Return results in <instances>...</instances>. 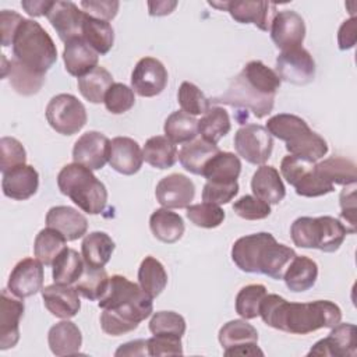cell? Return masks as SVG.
I'll return each instance as SVG.
<instances>
[{
    "label": "cell",
    "mask_w": 357,
    "mask_h": 357,
    "mask_svg": "<svg viewBox=\"0 0 357 357\" xmlns=\"http://www.w3.org/2000/svg\"><path fill=\"white\" fill-rule=\"evenodd\" d=\"M39 187V174L31 165H20L3 173V194L11 199L24 201L36 194Z\"/></svg>",
    "instance_id": "22"
},
{
    "label": "cell",
    "mask_w": 357,
    "mask_h": 357,
    "mask_svg": "<svg viewBox=\"0 0 357 357\" xmlns=\"http://www.w3.org/2000/svg\"><path fill=\"white\" fill-rule=\"evenodd\" d=\"M52 3L53 1L47 0H24L21 1V6L31 17H40L47 14L49 8L52 7Z\"/></svg>",
    "instance_id": "62"
},
{
    "label": "cell",
    "mask_w": 357,
    "mask_h": 357,
    "mask_svg": "<svg viewBox=\"0 0 357 357\" xmlns=\"http://www.w3.org/2000/svg\"><path fill=\"white\" fill-rule=\"evenodd\" d=\"M211 100L213 103L248 109L257 119H262L272 112L275 105V95H266L258 91L241 74H238L231 79L225 93Z\"/></svg>",
    "instance_id": "8"
},
{
    "label": "cell",
    "mask_w": 357,
    "mask_h": 357,
    "mask_svg": "<svg viewBox=\"0 0 357 357\" xmlns=\"http://www.w3.org/2000/svg\"><path fill=\"white\" fill-rule=\"evenodd\" d=\"M231 128L229 113L220 106H212L198 120V132L201 138L211 144H218Z\"/></svg>",
    "instance_id": "37"
},
{
    "label": "cell",
    "mask_w": 357,
    "mask_h": 357,
    "mask_svg": "<svg viewBox=\"0 0 357 357\" xmlns=\"http://www.w3.org/2000/svg\"><path fill=\"white\" fill-rule=\"evenodd\" d=\"M81 7L86 15L109 22L117 15L120 3L116 0H82Z\"/></svg>",
    "instance_id": "57"
},
{
    "label": "cell",
    "mask_w": 357,
    "mask_h": 357,
    "mask_svg": "<svg viewBox=\"0 0 357 357\" xmlns=\"http://www.w3.org/2000/svg\"><path fill=\"white\" fill-rule=\"evenodd\" d=\"M110 139L98 131L82 134L74 144L73 159L91 170H100L109 162Z\"/></svg>",
    "instance_id": "14"
},
{
    "label": "cell",
    "mask_w": 357,
    "mask_h": 357,
    "mask_svg": "<svg viewBox=\"0 0 357 357\" xmlns=\"http://www.w3.org/2000/svg\"><path fill=\"white\" fill-rule=\"evenodd\" d=\"M265 128L271 135L286 142V149L290 155L317 162L328 152L326 141L296 114H276L266 121Z\"/></svg>",
    "instance_id": "4"
},
{
    "label": "cell",
    "mask_w": 357,
    "mask_h": 357,
    "mask_svg": "<svg viewBox=\"0 0 357 357\" xmlns=\"http://www.w3.org/2000/svg\"><path fill=\"white\" fill-rule=\"evenodd\" d=\"M1 60H3L1 77L3 78L8 77L10 84L15 92H18L20 95L29 96V95H35L40 91V88L45 84L46 74H40V73L24 66L14 57L8 61V66H6L4 54L1 57Z\"/></svg>",
    "instance_id": "26"
},
{
    "label": "cell",
    "mask_w": 357,
    "mask_h": 357,
    "mask_svg": "<svg viewBox=\"0 0 357 357\" xmlns=\"http://www.w3.org/2000/svg\"><path fill=\"white\" fill-rule=\"evenodd\" d=\"M82 38L98 54H106L113 46L114 31L107 21L86 15L82 25Z\"/></svg>",
    "instance_id": "40"
},
{
    "label": "cell",
    "mask_w": 357,
    "mask_h": 357,
    "mask_svg": "<svg viewBox=\"0 0 357 357\" xmlns=\"http://www.w3.org/2000/svg\"><path fill=\"white\" fill-rule=\"evenodd\" d=\"M262 321L275 329L308 335L321 328H333L342 321V310L328 300L290 303L278 294H266L259 307Z\"/></svg>",
    "instance_id": "1"
},
{
    "label": "cell",
    "mask_w": 357,
    "mask_h": 357,
    "mask_svg": "<svg viewBox=\"0 0 357 357\" xmlns=\"http://www.w3.org/2000/svg\"><path fill=\"white\" fill-rule=\"evenodd\" d=\"M109 279L110 278L103 268H92L85 264L82 275L75 282V289L86 300L99 301L107 290Z\"/></svg>",
    "instance_id": "45"
},
{
    "label": "cell",
    "mask_w": 357,
    "mask_h": 357,
    "mask_svg": "<svg viewBox=\"0 0 357 357\" xmlns=\"http://www.w3.org/2000/svg\"><path fill=\"white\" fill-rule=\"evenodd\" d=\"M14 59L24 66L46 74L57 60V49L50 35L33 20H24L13 40Z\"/></svg>",
    "instance_id": "6"
},
{
    "label": "cell",
    "mask_w": 357,
    "mask_h": 357,
    "mask_svg": "<svg viewBox=\"0 0 357 357\" xmlns=\"http://www.w3.org/2000/svg\"><path fill=\"white\" fill-rule=\"evenodd\" d=\"M46 226L61 233L67 241H74L81 238L86 233L88 220L77 209L66 205H59L47 211Z\"/></svg>",
    "instance_id": "24"
},
{
    "label": "cell",
    "mask_w": 357,
    "mask_h": 357,
    "mask_svg": "<svg viewBox=\"0 0 357 357\" xmlns=\"http://www.w3.org/2000/svg\"><path fill=\"white\" fill-rule=\"evenodd\" d=\"M61 194L67 195L79 209L89 215H99L107 204V190L91 169L79 165H66L57 176Z\"/></svg>",
    "instance_id": "5"
},
{
    "label": "cell",
    "mask_w": 357,
    "mask_h": 357,
    "mask_svg": "<svg viewBox=\"0 0 357 357\" xmlns=\"http://www.w3.org/2000/svg\"><path fill=\"white\" fill-rule=\"evenodd\" d=\"M177 7V1L162 0V1H148L149 15L152 17H162L170 14Z\"/></svg>",
    "instance_id": "63"
},
{
    "label": "cell",
    "mask_w": 357,
    "mask_h": 357,
    "mask_svg": "<svg viewBox=\"0 0 357 357\" xmlns=\"http://www.w3.org/2000/svg\"><path fill=\"white\" fill-rule=\"evenodd\" d=\"M102 308L100 326L105 333L120 336L138 328L152 311V297L141 286L126 276L113 275L103 297L98 303Z\"/></svg>",
    "instance_id": "2"
},
{
    "label": "cell",
    "mask_w": 357,
    "mask_h": 357,
    "mask_svg": "<svg viewBox=\"0 0 357 357\" xmlns=\"http://www.w3.org/2000/svg\"><path fill=\"white\" fill-rule=\"evenodd\" d=\"M67 240L61 233L52 227L42 229L35 238L33 252L36 259H39L43 265L49 266L57 258V255L66 248Z\"/></svg>",
    "instance_id": "44"
},
{
    "label": "cell",
    "mask_w": 357,
    "mask_h": 357,
    "mask_svg": "<svg viewBox=\"0 0 357 357\" xmlns=\"http://www.w3.org/2000/svg\"><path fill=\"white\" fill-rule=\"evenodd\" d=\"M25 18H22L18 13L13 10H1L0 11V29H1V45L10 46L13 45L14 36Z\"/></svg>",
    "instance_id": "58"
},
{
    "label": "cell",
    "mask_w": 357,
    "mask_h": 357,
    "mask_svg": "<svg viewBox=\"0 0 357 357\" xmlns=\"http://www.w3.org/2000/svg\"><path fill=\"white\" fill-rule=\"evenodd\" d=\"M144 162L142 151L137 141L128 137H116L110 141L109 165L124 176L135 174Z\"/></svg>",
    "instance_id": "23"
},
{
    "label": "cell",
    "mask_w": 357,
    "mask_h": 357,
    "mask_svg": "<svg viewBox=\"0 0 357 357\" xmlns=\"http://www.w3.org/2000/svg\"><path fill=\"white\" fill-rule=\"evenodd\" d=\"M225 356L230 357V356H248V357H254V356H264V351L258 347L257 343H250V344H241L237 347H231L223 351Z\"/></svg>",
    "instance_id": "64"
},
{
    "label": "cell",
    "mask_w": 357,
    "mask_h": 357,
    "mask_svg": "<svg viewBox=\"0 0 357 357\" xmlns=\"http://www.w3.org/2000/svg\"><path fill=\"white\" fill-rule=\"evenodd\" d=\"M219 342L225 350L241 344L258 343V332L245 319H233L220 328Z\"/></svg>",
    "instance_id": "43"
},
{
    "label": "cell",
    "mask_w": 357,
    "mask_h": 357,
    "mask_svg": "<svg viewBox=\"0 0 357 357\" xmlns=\"http://www.w3.org/2000/svg\"><path fill=\"white\" fill-rule=\"evenodd\" d=\"M219 151L220 149L218 148V145L211 144L204 138H195L181 146L178 152V160L187 172L202 176L205 165Z\"/></svg>",
    "instance_id": "31"
},
{
    "label": "cell",
    "mask_w": 357,
    "mask_h": 357,
    "mask_svg": "<svg viewBox=\"0 0 357 357\" xmlns=\"http://www.w3.org/2000/svg\"><path fill=\"white\" fill-rule=\"evenodd\" d=\"M24 303L8 294V289L1 291L0 300V349L14 347L20 340V319L24 315Z\"/></svg>",
    "instance_id": "21"
},
{
    "label": "cell",
    "mask_w": 357,
    "mask_h": 357,
    "mask_svg": "<svg viewBox=\"0 0 357 357\" xmlns=\"http://www.w3.org/2000/svg\"><path fill=\"white\" fill-rule=\"evenodd\" d=\"M357 39V18L346 20L337 31V45L340 50H349L356 45Z\"/></svg>",
    "instance_id": "60"
},
{
    "label": "cell",
    "mask_w": 357,
    "mask_h": 357,
    "mask_svg": "<svg viewBox=\"0 0 357 357\" xmlns=\"http://www.w3.org/2000/svg\"><path fill=\"white\" fill-rule=\"evenodd\" d=\"M149 227L153 236L166 244L178 241L184 234L183 218L167 208L156 209L149 218Z\"/></svg>",
    "instance_id": "32"
},
{
    "label": "cell",
    "mask_w": 357,
    "mask_h": 357,
    "mask_svg": "<svg viewBox=\"0 0 357 357\" xmlns=\"http://www.w3.org/2000/svg\"><path fill=\"white\" fill-rule=\"evenodd\" d=\"M177 100L181 110L191 116L205 114L211 109V100L197 85L188 81H184L180 85L177 92Z\"/></svg>",
    "instance_id": "47"
},
{
    "label": "cell",
    "mask_w": 357,
    "mask_h": 357,
    "mask_svg": "<svg viewBox=\"0 0 357 357\" xmlns=\"http://www.w3.org/2000/svg\"><path fill=\"white\" fill-rule=\"evenodd\" d=\"M52 276L54 283L73 284L84 272L85 261L74 248L66 247L52 264Z\"/></svg>",
    "instance_id": "36"
},
{
    "label": "cell",
    "mask_w": 357,
    "mask_h": 357,
    "mask_svg": "<svg viewBox=\"0 0 357 357\" xmlns=\"http://www.w3.org/2000/svg\"><path fill=\"white\" fill-rule=\"evenodd\" d=\"M167 85V70L155 57H142L131 73V88L142 98H152L163 92Z\"/></svg>",
    "instance_id": "12"
},
{
    "label": "cell",
    "mask_w": 357,
    "mask_h": 357,
    "mask_svg": "<svg viewBox=\"0 0 357 357\" xmlns=\"http://www.w3.org/2000/svg\"><path fill=\"white\" fill-rule=\"evenodd\" d=\"M63 60L67 73L81 78L98 67L99 54L81 36L71 39L64 45Z\"/></svg>",
    "instance_id": "25"
},
{
    "label": "cell",
    "mask_w": 357,
    "mask_h": 357,
    "mask_svg": "<svg viewBox=\"0 0 357 357\" xmlns=\"http://www.w3.org/2000/svg\"><path fill=\"white\" fill-rule=\"evenodd\" d=\"M357 354V333L353 324H337L329 335L317 342L308 356L354 357Z\"/></svg>",
    "instance_id": "15"
},
{
    "label": "cell",
    "mask_w": 357,
    "mask_h": 357,
    "mask_svg": "<svg viewBox=\"0 0 357 357\" xmlns=\"http://www.w3.org/2000/svg\"><path fill=\"white\" fill-rule=\"evenodd\" d=\"M105 106L113 114H121L128 112L135 103V95L132 88L121 82H114L105 95Z\"/></svg>",
    "instance_id": "50"
},
{
    "label": "cell",
    "mask_w": 357,
    "mask_h": 357,
    "mask_svg": "<svg viewBox=\"0 0 357 357\" xmlns=\"http://www.w3.org/2000/svg\"><path fill=\"white\" fill-rule=\"evenodd\" d=\"M149 331L153 335H174L181 337L185 333V319L174 311H158L149 321Z\"/></svg>",
    "instance_id": "49"
},
{
    "label": "cell",
    "mask_w": 357,
    "mask_h": 357,
    "mask_svg": "<svg viewBox=\"0 0 357 357\" xmlns=\"http://www.w3.org/2000/svg\"><path fill=\"white\" fill-rule=\"evenodd\" d=\"M26 152L22 144L13 137H3L0 139V170L1 173L10 169L25 165Z\"/></svg>",
    "instance_id": "51"
},
{
    "label": "cell",
    "mask_w": 357,
    "mask_h": 357,
    "mask_svg": "<svg viewBox=\"0 0 357 357\" xmlns=\"http://www.w3.org/2000/svg\"><path fill=\"white\" fill-rule=\"evenodd\" d=\"M318 278V265L314 259L296 255L283 275L286 287L294 293L311 289Z\"/></svg>",
    "instance_id": "30"
},
{
    "label": "cell",
    "mask_w": 357,
    "mask_h": 357,
    "mask_svg": "<svg viewBox=\"0 0 357 357\" xmlns=\"http://www.w3.org/2000/svg\"><path fill=\"white\" fill-rule=\"evenodd\" d=\"M347 233L346 226L332 216H301L290 227L291 240L297 247L317 248L324 252L339 250Z\"/></svg>",
    "instance_id": "7"
},
{
    "label": "cell",
    "mask_w": 357,
    "mask_h": 357,
    "mask_svg": "<svg viewBox=\"0 0 357 357\" xmlns=\"http://www.w3.org/2000/svg\"><path fill=\"white\" fill-rule=\"evenodd\" d=\"M43 276V264L39 259L24 258L13 268L7 289L18 298L31 297L38 291H42Z\"/></svg>",
    "instance_id": "13"
},
{
    "label": "cell",
    "mask_w": 357,
    "mask_h": 357,
    "mask_svg": "<svg viewBox=\"0 0 357 357\" xmlns=\"http://www.w3.org/2000/svg\"><path fill=\"white\" fill-rule=\"evenodd\" d=\"M276 74L280 81L307 85L315 77V61L303 46L282 50L276 57Z\"/></svg>",
    "instance_id": "11"
},
{
    "label": "cell",
    "mask_w": 357,
    "mask_h": 357,
    "mask_svg": "<svg viewBox=\"0 0 357 357\" xmlns=\"http://www.w3.org/2000/svg\"><path fill=\"white\" fill-rule=\"evenodd\" d=\"M266 296L264 284H247L236 296V312L244 319L259 317V307Z\"/></svg>",
    "instance_id": "46"
},
{
    "label": "cell",
    "mask_w": 357,
    "mask_h": 357,
    "mask_svg": "<svg viewBox=\"0 0 357 357\" xmlns=\"http://www.w3.org/2000/svg\"><path fill=\"white\" fill-rule=\"evenodd\" d=\"M225 216V211L219 205L211 202H201L187 206V218L198 227L215 229L223 223Z\"/></svg>",
    "instance_id": "48"
},
{
    "label": "cell",
    "mask_w": 357,
    "mask_h": 357,
    "mask_svg": "<svg viewBox=\"0 0 357 357\" xmlns=\"http://www.w3.org/2000/svg\"><path fill=\"white\" fill-rule=\"evenodd\" d=\"M46 120L63 135H74L86 124L85 106L71 93H59L46 106Z\"/></svg>",
    "instance_id": "9"
},
{
    "label": "cell",
    "mask_w": 357,
    "mask_h": 357,
    "mask_svg": "<svg viewBox=\"0 0 357 357\" xmlns=\"http://www.w3.org/2000/svg\"><path fill=\"white\" fill-rule=\"evenodd\" d=\"M252 86L266 95H276L280 86V78L276 71L265 66L259 60H252L244 66L240 73Z\"/></svg>",
    "instance_id": "42"
},
{
    "label": "cell",
    "mask_w": 357,
    "mask_h": 357,
    "mask_svg": "<svg viewBox=\"0 0 357 357\" xmlns=\"http://www.w3.org/2000/svg\"><path fill=\"white\" fill-rule=\"evenodd\" d=\"M340 216L350 226L349 233L356 231V184L340 192Z\"/></svg>",
    "instance_id": "59"
},
{
    "label": "cell",
    "mask_w": 357,
    "mask_h": 357,
    "mask_svg": "<svg viewBox=\"0 0 357 357\" xmlns=\"http://www.w3.org/2000/svg\"><path fill=\"white\" fill-rule=\"evenodd\" d=\"M296 251L266 231L248 234L234 241L231 259L237 268L248 273H262L272 279H283Z\"/></svg>",
    "instance_id": "3"
},
{
    "label": "cell",
    "mask_w": 357,
    "mask_h": 357,
    "mask_svg": "<svg viewBox=\"0 0 357 357\" xmlns=\"http://www.w3.org/2000/svg\"><path fill=\"white\" fill-rule=\"evenodd\" d=\"M251 190L257 198L269 205L279 204L286 195V188L279 172L268 165H261L255 170L251 178Z\"/></svg>",
    "instance_id": "27"
},
{
    "label": "cell",
    "mask_w": 357,
    "mask_h": 357,
    "mask_svg": "<svg viewBox=\"0 0 357 357\" xmlns=\"http://www.w3.org/2000/svg\"><path fill=\"white\" fill-rule=\"evenodd\" d=\"M163 130L173 144H187L195 139L198 134V121L194 116L177 110L167 116Z\"/></svg>",
    "instance_id": "41"
},
{
    "label": "cell",
    "mask_w": 357,
    "mask_h": 357,
    "mask_svg": "<svg viewBox=\"0 0 357 357\" xmlns=\"http://www.w3.org/2000/svg\"><path fill=\"white\" fill-rule=\"evenodd\" d=\"M238 192V183H212L206 181L202 190V201L215 205L230 202Z\"/></svg>",
    "instance_id": "53"
},
{
    "label": "cell",
    "mask_w": 357,
    "mask_h": 357,
    "mask_svg": "<svg viewBox=\"0 0 357 357\" xmlns=\"http://www.w3.org/2000/svg\"><path fill=\"white\" fill-rule=\"evenodd\" d=\"M46 17L64 43L82 36V25L86 14L73 1H53Z\"/></svg>",
    "instance_id": "17"
},
{
    "label": "cell",
    "mask_w": 357,
    "mask_h": 357,
    "mask_svg": "<svg viewBox=\"0 0 357 357\" xmlns=\"http://www.w3.org/2000/svg\"><path fill=\"white\" fill-rule=\"evenodd\" d=\"M78 290L71 284L54 283L42 289L45 307L50 314L61 319L75 317L81 308Z\"/></svg>",
    "instance_id": "20"
},
{
    "label": "cell",
    "mask_w": 357,
    "mask_h": 357,
    "mask_svg": "<svg viewBox=\"0 0 357 357\" xmlns=\"http://www.w3.org/2000/svg\"><path fill=\"white\" fill-rule=\"evenodd\" d=\"M241 172V162L238 156L231 152L219 151L205 165L202 176L212 183H233L237 181Z\"/></svg>",
    "instance_id": "34"
},
{
    "label": "cell",
    "mask_w": 357,
    "mask_h": 357,
    "mask_svg": "<svg viewBox=\"0 0 357 357\" xmlns=\"http://www.w3.org/2000/svg\"><path fill=\"white\" fill-rule=\"evenodd\" d=\"M226 10L231 18L240 24H254L261 31H269L273 18L276 17L278 7L271 1H226Z\"/></svg>",
    "instance_id": "19"
},
{
    "label": "cell",
    "mask_w": 357,
    "mask_h": 357,
    "mask_svg": "<svg viewBox=\"0 0 357 357\" xmlns=\"http://www.w3.org/2000/svg\"><path fill=\"white\" fill-rule=\"evenodd\" d=\"M181 337L174 335H153L148 339V356H181Z\"/></svg>",
    "instance_id": "56"
},
{
    "label": "cell",
    "mask_w": 357,
    "mask_h": 357,
    "mask_svg": "<svg viewBox=\"0 0 357 357\" xmlns=\"http://www.w3.org/2000/svg\"><path fill=\"white\" fill-rule=\"evenodd\" d=\"M233 211L245 220H261L271 215V205L255 195H243L233 204Z\"/></svg>",
    "instance_id": "52"
},
{
    "label": "cell",
    "mask_w": 357,
    "mask_h": 357,
    "mask_svg": "<svg viewBox=\"0 0 357 357\" xmlns=\"http://www.w3.org/2000/svg\"><path fill=\"white\" fill-rule=\"evenodd\" d=\"M234 148L244 160L264 165L272 155L273 139L269 131L259 124H245L234 134Z\"/></svg>",
    "instance_id": "10"
},
{
    "label": "cell",
    "mask_w": 357,
    "mask_h": 357,
    "mask_svg": "<svg viewBox=\"0 0 357 357\" xmlns=\"http://www.w3.org/2000/svg\"><path fill=\"white\" fill-rule=\"evenodd\" d=\"M138 282L146 294L152 298L158 297L167 284V273L162 262L155 257H145L138 269Z\"/></svg>",
    "instance_id": "38"
},
{
    "label": "cell",
    "mask_w": 357,
    "mask_h": 357,
    "mask_svg": "<svg viewBox=\"0 0 357 357\" xmlns=\"http://www.w3.org/2000/svg\"><path fill=\"white\" fill-rule=\"evenodd\" d=\"M113 77L105 67H95L92 71L78 78V89L81 95L91 103H100L105 100L107 89L113 85Z\"/></svg>",
    "instance_id": "39"
},
{
    "label": "cell",
    "mask_w": 357,
    "mask_h": 357,
    "mask_svg": "<svg viewBox=\"0 0 357 357\" xmlns=\"http://www.w3.org/2000/svg\"><path fill=\"white\" fill-rule=\"evenodd\" d=\"M47 343L54 356H73L79 353L82 335L74 322L64 319L49 329Z\"/></svg>",
    "instance_id": "28"
},
{
    "label": "cell",
    "mask_w": 357,
    "mask_h": 357,
    "mask_svg": "<svg viewBox=\"0 0 357 357\" xmlns=\"http://www.w3.org/2000/svg\"><path fill=\"white\" fill-rule=\"evenodd\" d=\"M114 356L116 357H120V356L145 357V356H148V339H138V340L127 342L116 350Z\"/></svg>",
    "instance_id": "61"
},
{
    "label": "cell",
    "mask_w": 357,
    "mask_h": 357,
    "mask_svg": "<svg viewBox=\"0 0 357 357\" xmlns=\"http://www.w3.org/2000/svg\"><path fill=\"white\" fill-rule=\"evenodd\" d=\"M144 160L156 169H169L177 160V148L176 145L163 135L151 137L142 148Z\"/></svg>",
    "instance_id": "35"
},
{
    "label": "cell",
    "mask_w": 357,
    "mask_h": 357,
    "mask_svg": "<svg viewBox=\"0 0 357 357\" xmlns=\"http://www.w3.org/2000/svg\"><path fill=\"white\" fill-rule=\"evenodd\" d=\"M269 32L278 49H294L300 47L304 42L305 24L300 14L293 10H284L276 14Z\"/></svg>",
    "instance_id": "18"
},
{
    "label": "cell",
    "mask_w": 357,
    "mask_h": 357,
    "mask_svg": "<svg viewBox=\"0 0 357 357\" xmlns=\"http://www.w3.org/2000/svg\"><path fill=\"white\" fill-rule=\"evenodd\" d=\"M315 162H311L308 159L294 156V155H287L282 159L280 162V173L286 181L294 187V184L304 177L310 170H312Z\"/></svg>",
    "instance_id": "54"
},
{
    "label": "cell",
    "mask_w": 357,
    "mask_h": 357,
    "mask_svg": "<svg viewBox=\"0 0 357 357\" xmlns=\"http://www.w3.org/2000/svg\"><path fill=\"white\" fill-rule=\"evenodd\" d=\"M314 172L324 181L335 185H351L356 184L357 172L356 163L343 156H332L314 165Z\"/></svg>",
    "instance_id": "29"
},
{
    "label": "cell",
    "mask_w": 357,
    "mask_h": 357,
    "mask_svg": "<svg viewBox=\"0 0 357 357\" xmlns=\"http://www.w3.org/2000/svg\"><path fill=\"white\" fill-rule=\"evenodd\" d=\"M294 188L298 195L314 198V197H321L332 192L335 190V185L324 181L319 176H317L312 167V170H310L304 177H301L294 184Z\"/></svg>",
    "instance_id": "55"
},
{
    "label": "cell",
    "mask_w": 357,
    "mask_h": 357,
    "mask_svg": "<svg viewBox=\"0 0 357 357\" xmlns=\"http://www.w3.org/2000/svg\"><path fill=\"white\" fill-rule=\"evenodd\" d=\"M195 185L184 174L173 173L163 177L155 188L158 202L167 209L187 208L194 199Z\"/></svg>",
    "instance_id": "16"
},
{
    "label": "cell",
    "mask_w": 357,
    "mask_h": 357,
    "mask_svg": "<svg viewBox=\"0 0 357 357\" xmlns=\"http://www.w3.org/2000/svg\"><path fill=\"white\" fill-rule=\"evenodd\" d=\"M114 247V241L107 233L92 231L86 234L82 240V258L88 266L103 268L109 262Z\"/></svg>",
    "instance_id": "33"
}]
</instances>
